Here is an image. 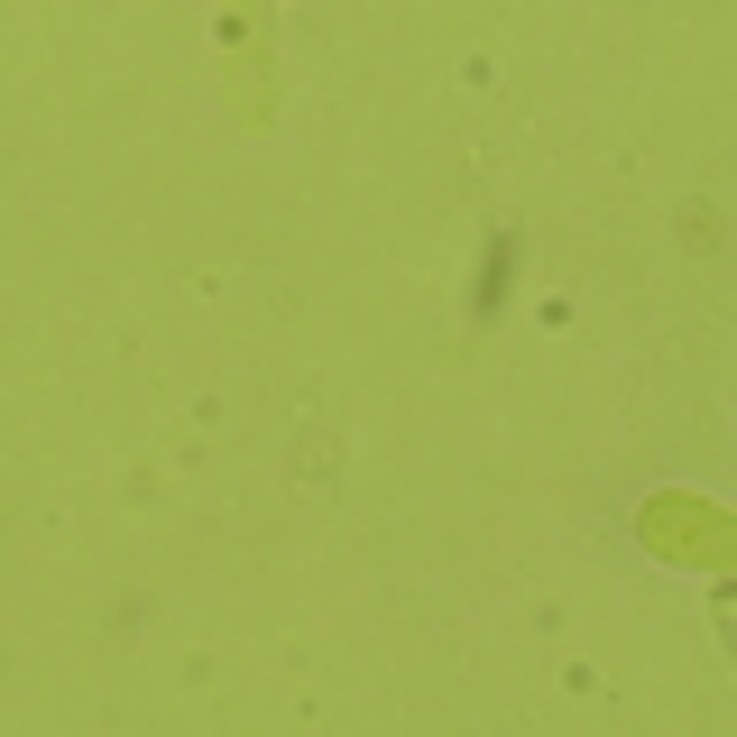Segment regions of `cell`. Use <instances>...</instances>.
<instances>
[{"instance_id": "6da1fadb", "label": "cell", "mask_w": 737, "mask_h": 737, "mask_svg": "<svg viewBox=\"0 0 737 737\" xmlns=\"http://www.w3.org/2000/svg\"><path fill=\"white\" fill-rule=\"evenodd\" d=\"M508 258H516V249H508V241H489V268H480V313H489V305H498V286H508Z\"/></svg>"}]
</instances>
